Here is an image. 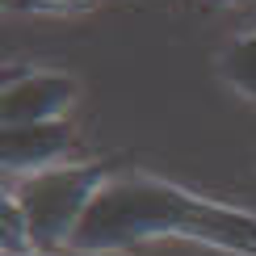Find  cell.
Returning a JSON list of instances; mask_svg holds the SVG:
<instances>
[{
    "label": "cell",
    "instance_id": "cell-1",
    "mask_svg": "<svg viewBox=\"0 0 256 256\" xmlns=\"http://www.w3.org/2000/svg\"><path fill=\"white\" fill-rule=\"evenodd\" d=\"M164 236H180L231 256H256V214L189 194L185 185L152 172H118L92 198L72 252L110 256Z\"/></svg>",
    "mask_w": 256,
    "mask_h": 256
},
{
    "label": "cell",
    "instance_id": "cell-2",
    "mask_svg": "<svg viewBox=\"0 0 256 256\" xmlns=\"http://www.w3.org/2000/svg\"><path fill=\"white\" fill-rule=\"evenodd\" d=\"M118 176L110 160H84V164H55L42 168V172H30L17 180V202L26 210L30 222V240H34V252L55 256L63 248H72L84 214H88L92 198L101 194L110 180Z\"/></svg>",
    "mask_w": 256,
    "mask_h": 256
},
{
    "label": "cell",
    "instance_id": "cell-3",
    "mask_svg": "<svg viewBox=\"0 0 256 256\" xmlns=\"http://www.w3.org/2000/svg\"><path fill=\"white\" fill-rule=\"evenodd\" d=\"M80 84L63 72H26L8 76L0 88V126H34V122H59L68 105L76 101Z\"/></svg>",
    "mask_w": 256,
    "mask_h": 256
},
{
    "label": "cell",
    "instance_id": "cell-4",
    "mask_svg": "<svg viewBox=\"0 0 256 256\" xmlns=\"http://www.w3.org/2000/svg\"><path fill=\"white\" fill-rule=\"evenodd\" d=\"M72 152V126L68 122H34V126H0V164L13 176H30L42 168L63 164Z\"/></svg>",
    "mask_w": 256,
    "mask_h": 256
},
{
    "label": "cell",
    "instance_id": "cell-5",
    "mask_svg": "<svg viewBox=\"0 0 256 256\" xmlns=\"http://www.w3.org/2000/svg\"><path fill=\"white\" fill-rule=\"evenodd\" d=\"M214 72H218V80L227 84V88H236L240 97L256 101V30L240 34L236 42H227V46L218 50Z\"/></svg>",
    "mask_w": 256,
    "mask_h": 256
},
{
    "label": "cell",
    "instance_id": "cell-6",
    "mask_svg": "<svg viewBox=\"0 0 256 256\" xmlns=\"http://www.w3.org/2000/svg\"><path fill=\"white\" fill-rule=\"evenodd\" d=\"M0 218H4V231H0V252H4V256H30V252H34L26 210H21V202H17L13 189H8L4 202H0Z\"/></svg>",
    "mask_w": 256,
    "mask_h": 256
},
{
    "label": "cell",
    "instance_id": "cell-7",
    "mask_svg": "<svg viewBox=\"0 0 256 256\" xmlns=\"http://www.w3.org/2000/svg\"><path fill=\"white\" fill-rule=\"evenodd\" d=\"M97 4L101 0H4L8 13H30V17H76Z\"/></svg>",
    "mask_w": 256,
    "mask_h": 256
},
{
    "label": "cell",
    "instance_id": "cell-8",
    "mask_svg": "<svg viewBox=\"0 0 256 256\" xmlns=\"http://www.w3.org/2000/svg\"><path fill=\"white\" fill-rule=\"evenodd\" d=\"M210 4H248V0H210Z\"/></svg>",
    "mask_w": 256,
    "mask_h": 256
},
{
    "label": "cell",
    "instance_id": "cell-9",
    "mask_svg": "<svg viewBox=\"0 0 256 256\" xmlns=\"http://www.w3.org/2000/svg\"><path fill=\"white\" fill-rule=\"evenodd\" d=\"M30 256H46V252H30Z\"/></svg>",
    "mask_w": 256,
    "mask_h": 256
}]
</instances>
